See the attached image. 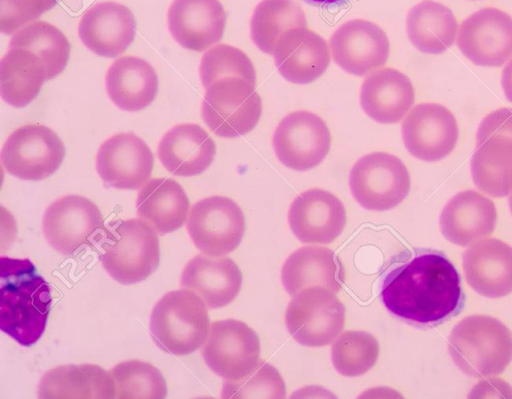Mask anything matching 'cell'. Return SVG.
Returning a JSON list of instances; mask_svg holds the SVG:
<instances>
[{
	"mask_svg": "<svg viewBox=\"0 0 512 399\" xmlns=\"http://www.w3.org/2000/svg\"><path fill=\"white\" fill-rule=\"evenodd\" d=\"M381 299L393 315L418 325H436L457 314L464 301L460 275L435 250H420L392 268Z\"/></svg>",
	"mask_w": 512,
	"mask_h": 399,
	"instance_id": "obj_1",
	"label": "cell"
},
{
	"mask_svg": "<svg viewBox=\"0 0 512 399\" xmlns=\"http://www.w3.org/2000/svg\"><path fill=\"white\" fill-rule=\"evenodd\" d=\"M52 297L29 259L0 258V329L29 347L44 333Z\"/></svg>",
	"mask_w": 512,
	"mask_h": 399,
	"instance_id": "obj_2",
	"label": "cell"
},
{
	"mask_svg": "<svg viewBox=\"0 0 512 399\" xmlns=\"http://www.w3.org/2000/svg\"><path fill=\"white\" fill-rule=\"evenodd\" d=\"M448 352L454 364L468 376L498 375L512 361V332L494 317L467 316L453 327Z\"/></svg>",
	"mask_w": 512,
	"mask_h": 399,
	"instance_id": "obj_3",
	"label": "cell"
},
{
	"mask_svg": "<svg viewBox=\"0 0 512 399\" xmlns=\"http://www.w3.org/2000/svg\"><path fill=\"white\" fill-rule=\"evenodd\" d=\"M96 247L103 268L124 285L144 281L159 265L157 232L141 219L110 222Z\"/></svg>",
	"mask_w": 512,
	"mask_h": 399,
	"instance_id": "obj_4",
	"label": "cell"
},
{
	"mask_svg": "<svg viewBox=\"0 0 512 399\" xmlns=\"http://www.w3.org/2000/svg\"><path fill=\"white\" fill-rule=\"evenodd\" d=\"M209 331L205 302L193 291L180 289L166 293L150 316V335L162 351L187 355L199 349Z\"/></svg>",
	"mask_w": 512,
	"mask_h": 399,
	"instance_id": "obj_5",
	"label": "cell"
},
{
	"mask_svg": "<svg viewBox=\"0 0 512 399\" xmlns=\"http://www.w3.org/2000/svg\"><path fill=\"white\" fill-rule=\"evenodd\" d=\"M262 114L255 84L239 77L218 80L206 88L202 118L216 135L234 138L252 131Z\"/></svg>",
	"mask_w": 512,
	"mask_h": 399,
	"instance_id": "obj_6",
	"label": "cell"
},
{
	"mask_svg": "<svg viewBox=\"0 0 512 399\" xmlns=\"http://www.w3.org/2000/svg\"><path fill=\"white\" fill-rule=\"evenodd\" d=\"M349 188L363 208L386 211L408 196L411 180L400 158L387 152H373L362 156L352 166Z\"/></svg>",
	"mask_w": 512,
	"mask_h": 399,
	"instance_id": "obj_7",
	"label": "cell"
},
{
	"mask_svg": "<svg viewBox=\"0 0 512 399\" xmlns=\"http://www.w3.org/2000/svg\"><path fill=\"white\" fill-rule=\"evenodd\" d=\"M345 307L334 292L308 287L293 295L285 324L290 335L301 345L323 347L335 340L343 329Z\"/></svg>",
	"mask_w": 512,
	"mask_h": 399,
	"instance_id": "obj_8",
	"label": "cell"
},
{
	"mask_svg": "<svg viewBox=\"0 0 512 399\" xmlns=\"http://www.w3.org/2000/svg\"><path fill=\"white\" fill-rule=\"evenodd\" d=\"M64 158V143L52 129L40 124L17 128L1 150L5 171L23 180L38 181L49 177Z\"/></svg>",
	"mask_w": 512,
	"mask_h": 399,
	"instance_id": "obj_9",
	"label": "cell"
},
{
	"mask_svg": "<svg viewBox=\"0 0 512 399\" xmlns=\"http://www.w3.org/2000/svg\"><path fill=\"white\" fill-rule=\"evenodd\" d=\"M105 226L99 208L88 198L66 195L46 209L42 231L49 245L70 256L85 245L97 244Z\"/></svg>",
	"mask_w": 512,
	"mask_h": 399,
	"instance_id": "obj_10",
	"label": "cell"
},
{
	"mask_svg": "<svg viewBox=\"0 0 512 399\" xmlns=\"http://www.w3.org/2000/svg\"><path fill=\"white\" fill-rule=\"evenodd\" d=\"M187 231L194 245L204 254L222 256L241 243L245 217L232 199L210 196L196 202L190 209Z\"/></svg>",
	"mask_w": 512,
	"mask_h": 399,
	"instance_id": "obj_11",
	"label": "cell"
},
{
	"mask_svg": "<svg viewBox=\"0 0 512 399\" xmlns=\"http://www.w3.org/2000/svg\"><path fill=\"white\" fill-rule=\"evenodd\" d=\"M332 137L326 122L315 113L299 110L277 125L272 145L278 160L296 171L318 166L327 156Z\"/></svg>",
	"mask_w": 512,
	"mask_h": 399,
	"instance_id": "obj_12",
	"label": "cell"
},
{
	"mask_svg": "<svg viewBox=\"0 0 512 399\" xmlns=\"http://www.w3.org/2000/svg\"><path fill=\"white\" fill-rule=\"evenodd\" d=\"M407 151L415 158L434 162L448 156L459 138L456 117L444 105L424 102L415 105L401 126Z\"/></svg>",
	"mask_w": 512,
	"mask_h": 399,
	"instance_id": "obj_13",
	"label": "cell"
},
{
	"mask_svg": "<svg viewBox=\"0 0 512 399\" xmlns=\"http://www.w3.org/2000/svg\"><path fill=\"white\" fill-rule=\"evenodd\" d=\"M202 355L206 365L225 379H239L259 362L260 342L247 324L235 319L215 321Z\"/></svg>",
	"mask_w": 512,
	"mask_h": 399,
	"instance_id": "obj_14",
	"label": "cell"
},
{
	"mask_svg": "<svg viewBox=\"0 0 512 399\" xmlns=\"http://www.w3.org/2000/svg\"><path fill=\"white\" fill-rule=\"evenodd\" d=\"M457 45L472 63L502 66L512 57V17L495 8H482L462 21Z\"/></svg>",
	"mask_w": 512,
	"mask_h": 399,
	"instance_id": "obj_15",
	"label": "cell"
},
{
	"mask_svg": "<svg viewBox=\"0 0 512 399\" xmlns=\"http://www.w3.org/2000/svg\"><path fill=\"white\" fill-rule=\"evenodd\" d=\"M154 158L150 148L133 133L106 139L96 156V170L104 184L117 189L136 190L150 177Z\"/></svg>",
	"mask_w": 512,
	"mask_h": 399,
	"instance_id": "obj_16",
	"label": "cell"
},
{
	"mask_svg": "<svg viewBox=\"0 0 512 399\" xmlns=\"http://www.w3.org/2000/svg\"><path fill=\"white\" fill-rule=\"evenodd\" d=\"M329 43L334 62L345 72L356 76H364L383 66L390 52L389 40L383 29L362 19L343 23Z\"/></svg>",
	"mask_w": 512,
	"mask_h": 399,
	"instance_id": "obj_17",
	"label": "cell"
},
{
	"mask_svg": "<svg viewBox=\"0 0 512 399\" xmlns=\"http://www.w3.org/2000/svg\"><path fill=\"white\" fill-rule=\"evenodd\" d=\"M288 224L302 243H331L346 225L345 207L334 194L323 189H310L292 201Z\"/></svg>",
	"mask_w": 512,
	"mask_h": 399,
	"instance_id": "obj_18",
	"label": "cell"
},
{
	"mask_svg": "<svg viewBox=\"0 0 512 399\" xmlns=\"http://www.w3.org/2000/svg\"><path fill=\"white\" fill-rule=\"evenodd\" d=\"M167 17L172 37L182 47L197 52L220 41L226 25L219 0H174Z\"/></svg>",
	"mask_w": 512,
	"mask_h": 399,
	"instance_id": "obj_19",
	"label": "cell"
},
{
	"mask_svg": "<svg viewBox=\"0 0 512 399\" xmlns=\"http://www.w3.org/2000/svg\"><path fill=\"white\" fill-rule=\"evenodd\" d=\"M135 19L131 10L116 2H101L82 16L78 34L93 53L113 58L122 54L135 37Z\"/></svg>",
	"mask_w": 512,
	"mask_h": 399,
	"instance_id": "obj_20",
	"label": "cell"
},
{
	"mask_svg": "<svg viewBox=\"0 0 512 399\" xmlns=\"http://www.w3.org/2000/svg\"><path fill=\"white\" fill-rule=\"evenodd\" d=\"M272 56L279 73L294 84H308L324 74L330 63L326 40L308 28L287 31Z\"/></svg>",
	"mask_w": 512,
	"mask_h": 399,
	"instance_id": "obj_21",
	"label": "cell"
},
{
	"mask_svg": "<svg viewBox=\"0 0 512 399\" xmlns=\"http://www.w3.org/2000/svg\"><path fill=\"white\" fill-rule=\"evenodd\" d=\"M463 269L469 286L480 295L500 298L512 293V247L496 238H486L463 254Z\"/></svg>",
	"mask_w": 512,
	"mask_h": 399,
	"instance_id": "obj_22",
	"label": "cell"
},
{
	"mask_svg": "<svg viewBox=\"0 0 512 399\" xmlns=\"http://www.w3.org/2000/svg\"><path fill=\"white\" fill-rule=\"evenodd\" d=\"M180 284L195 292L207 308L217 309L236 298L241 289L242 274L230 258L197 254L185 265Z\"/></svg>",
	"mask_w": 512,
	"mask_h": 399,
	"instance_id": "obj_23",
	"label": "cell"
},
{
	"mask_svg": "<svg viewBox=\"0 0 512 399\" xmlns=\"http://www.w3.org/2000/svg\"><path fill=\"white\" fill-rule=\"evenodd\" d=\"M496 222L497 211L493 201L475 190L454 195L440 215L443 236L459 246L492 234Z\"/></svg>",
	"mask_w": 512,
	"mask_h": 399,
	"instance_id": "obj_24",
	"label": "cell"
},
{
	"mask_svg": "<svg viewBox=\"0 0 512 399\" xmlns=\"http://www.w3.org/2000/svg\"><path fill=\"white\" fill-rule=\"evenodd\" d=\"M414 101L415 91L410 78L391 67L371 73L360 90L363 111L381 124L399 122L411 109Z\"/></svg>",
	"mask_w": 512,
	"mask_h": 399,
	"instance_id": "obj_25",
	"label": "cell"
},
{
	"mask_svg": "<svg viewBox=\"0 0 512 399\" xmlns=\"http://www.w3.org/2000/svg\"><path fill=\"white\" fill-rule=\"evenodd\" d=\"M216 145L199 125L185 123L171 128L161 138L158 157L162 165L177 176L203 173L213 162Z\"/></svg>",
	"mask_w": 512,
	"mask_h": 399,
	"instance_id": "obj_26",
	"label": "cell"
},
{
	"mask_svg": "<svg viewBox=\"0 0 512 399\" xmlns=\"http://www.w3.org/2000/svg\"><path fill=\"white\" fill-rule=\"evenodd\" d=\"M158 85L154 68L144 59L134 56L117 59L105 77L109 98L124 111L146 108L155 99Z\"/></svg>",
	"mask_w": 512,
	"mask_h": 399,
	"instance_id": "obj_27",
	"label": "cell"
},
{
	"mask_svg": "<svg viewBox=\"0 0 512 399\" xmlns=\"http://www.w3.org/2000/svg\"><path fill=\"white\" fill-rule=\"evenodd\" d=\"M38 396L49 399H111L114 384L109 372L95 364L62 365L46 372Z\"/></svg>",
	"mask_w": 512,
	"mask_h": 399,
	"instance_id": "obj_28",
	"label": "cell"
},
{
	"mask_svg": "<svg viewBox=\"0 0 512 399\" xmlns=\"http://www.w3.org/2000/svg\"><path fill=\"white\" fill-rule=\"evenodd\" d=\"M138 217L158 234L179 229L185 222L189 200L181 185L170 178H152L139 191Z\"/></svg>",
	"mask_w": 512,
	"mask_h": 399,
	"instance_id": "obj_29",
	"label": "cell"
},
{
	"mask_svg": "<svg viewBox=\"0 0 512 399\" xmlns=\"http://www.w3.org/2000/svg\"><path fill=\"white\" fill-rule=\"evenodd\" d=\"M339 276L333 251L321 246L297 249L285 260L281 270L282 284L290 295L313 286L337 293L341 289Z\"/></svg>",
	"mask_w": 512,
	"mask_h": 399,
	"instance_id": "obj_30",
	"label": "cell"
},
{
	"mask_svg": "<svg viewBox=\"0 0 512 399\" xmlns=\"http://www.w3.org/2000/svg\"><path fill=\"white\" fill-rule=\"evenodd\" d=\"M46 80L44 62L28 49L9 47L0 61L1 97L14 107L22 108L32 102Z\"/></svg>",
	"mask_w": 512,
	"mask_h": 399,
	"instance_id": "obj_31",
	"label": "cell"
},
{
	"mask_svg": "<svg viewBox=\"0 0 512 399\" xmlns=\"http://www.w3.org/2000/svg\"><path fill=\"white\" fill-rule=\"evenodd\" d=\"M406 31L416 49L425 54L438 55L455 42L458 24L447 6L433 0H423L409 10Z\"/></svg>",
	"mask_w": 512,
	"mask_h": 399,
	"instance_id": "obj_32",
	"label": "cell"
},
{
	"mask_svg": "<svg viewBox=\"0 0 512 399\" xmlns=\"http://www.w3.org/2000/svg\"><path fill=\"white\" fill-rule=\"evenodd\" d=\"M475 186L492 197L512 192V137L490 136L476 142L471 158Z\"/></svg>",
	"mask_w": 512,
	"mask_h": 399,
	"instance_id": "obj_33",
	"label": "cell"
},
{
	"mask_svg": "<svg viewBox=\"0 0 512 399\" xmlns=\"http://www.w3.org/2000/svg\"><path fill=\"white\" fill-rule=\"evenodd\" d=\"M295 28H307L305 13L295 1L262 0L254 9L250 36L262 52L272 55L278 40Z\"/></svg>",
	"mask_w": 512,
	"mask_h": 399,
	"instance_id": "obj_34",
	"label": "cell"
},
{
	"mask_svg": "<svg viewBox=\"0 0 512 399\" xmlns=\"http://www.w3.org/2000/svg\"><path fill=\"white\" fill-rule=\"evenodd\" d=\"M9 47H22L34 52L44 62L48 79L59 75L66 67L70 56V43L54 25L36 21L17 31Z\"/></svg>",
	"mask_w": 512,
	"mask_h": 399,
	"instance_id": "obj_35",
	"label": "cell"
},
{
	"mask_svg": "<svg viewBox=\"0 0 512 399\" xmlns=\"http://www.w3.org/2000/svg\"><path fill=\"white\" fill-rule=\"evenodd\" d=\"M114 384V398L163 399L167 395V384L159 369L140 360H129L117 364L109 371Z\"/></svg>",
	"mask_w": 512,
	"mask_h": 399,
	"instance_id": "obj_36",
	"label": "cell"
},
{
	"mask_svg": "<svg viewBox=\"0 0 512 399\" xmlns=\"http://www.w3.org/2000/svg\"><path fill=\"white\" fill-rule=\"evenodd\" d=\"M378 355V341L364 331H345L331 347L333 366L346 377H357L368 372L375 365Z\"/></svg>",
	"mask_w": 512,
	"mask_h": 399,
	"instance_id": "obj_37",
	"label": "cell"
},
{
	"mask_svg": "<svg viewBox=\"0 0 512 399\" xmlns=\"http://www.w3.org/2000/svg\"><path fill=\"white\" fill-rule=\"evenodd\" d=\"M200 77L204 88L229 78H243L256 84V72L250 58L240 49L219 44L204 53L200 63Z\"/></svg>",
	"mask_w": 512,
	"mask_h": 399,
	"instance_id": "obj_38",
	"label": "cell"
},
{
	"mask_svg": "<svg viewBox=\"0 0 512 399\" xmlns=\"http://www.w3.org/2000/svg\"><path fill=\"white\" fill-rule=\"evenodd\" d=\"M285 383L275 367L260 360L256 367L239 379L223 383V398H284Z\"/></svg>",
	"mask_w": 512,
	"mask_h": 399,
	"instance_id": "obj_39",
	"label": "cell"
},
{
	"mask_svg": "<svg viewBox=\"0 0 512 399\" xmlns=\"http://www.w3.org/2000/svg\"><path fill=\"white\" fill-rule=\"evenodd\" d=\"M59 0H0V30L12 34L21 26L38 19Z\"/></svg>",
	"mask_w": 512,
	"mask_h": 399,
	"instance_id": "obj_40",
	"label": "cell"
},
{
	"mask_svg": "<svg viewBox=\"0 0 512 399\" xmlns=\"http://www.w3.org/2000/svg\"><path fill=\"white\" fill-rule=\"evenodd\" d=\"M490 136L512 137V108H499L482 119L476 132V142Z\"/></svg>",
	"mask_w": 512,
	"mask_h": 399,
	"instance_id": "obj_41",
	"label": "cell"
},
{
	"mask_svg": "<svg viewBox=\"0 0 512 399\" xmlns=\"http://www.w3.org/2000/svg\"><path fill=\"white\" fill-rule=\"evenodd\" d=\"M501 85L508 101L512 102V59L502 71Z\"/></svg>",
	"mask_w": 512,
	"mask_h": 399,
	"instance_id": "obj_42",
	"label": "cell"
},
{
	"mask_svg": "<svg viewBox=\"0 0 512 399\" xmlns=\"http://www.w3.org/2000/svg\"><path fill=\"white\" fill-rule=\"evenodd\" d=\"M308 3L321 6H331L345 3L348 0H305Z\"/></svg>",
	"mask_w": 512,
	"mask_h": 399,
	"instance_id": "obj_43",
	"label": "cell"
},
{
	"mask_svg": "<svg viewBox=\"0 0 512 399\" xmlns=\"http://www.w3.org/2000/svg\"><path fill=\"white\" fill-rule=\"evenodd\" d=\"M508 203H509L510 211L512 213V194L509 197Z\"/></svg>",
	"mask_w": 512,
	"mask_h": 399,
	"instance_id": "obj_44",
	"label": "cell"
}]
</instances>
